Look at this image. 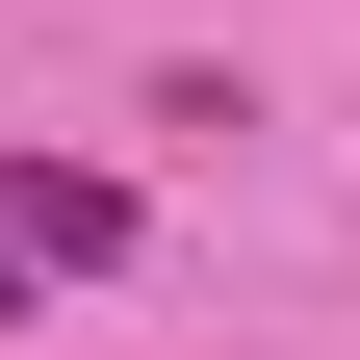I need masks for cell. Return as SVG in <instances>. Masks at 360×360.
<instances>
[{"label": "cell", "mask_w": 360, "mask_h": 360, "mask_svg": "<svg viewBox=\"0 0 360 360\" xmlns=\"http://www.w3.org/2000/svg\"><path fill=\"white\" fill-rule=\"evenodd\" d=\"M26 283H52V257H26V206H0V309H26Z\"/></svg>", "instance_id": "cell-1"}]
</instances>
